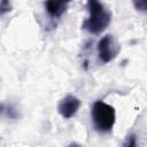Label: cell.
<instances>
[{"label":"cell","mask_w":147,"mask_h":147,"mask_svg":"<svg viewBox=\"0 0 147 147\" xmlns=\"http://www.w3.org/2000/svg\"><path fill=\"white\" fill-rule=\"evenodd\" d=\"M88 17L83 23V29L93 34H99L107 29L111 21V13L96 0L87 1Z\"/></svg>","instance_id":"6da1fadb"},{"label":"cell","mask_w":147,"mask_h":147,"mask_svg":"<svg viewBox=\"0 0 147 147\" xmlns=\"http://www.w3.org/2000/svg\"><path fill=\"white\" fill-rule=\"evenodd\" d=\"M92 121L94 129L99 132H110L116 122L115 108L102 100H98L93 103L92 110Z\"/></svg>","instance_id":"7a4b0ae2"},{"label":"cell","mask_w":147,"mask_h":147,"mask_svg":"<svg viewBox=\"0 0 147 147\" xmlns=\"http://www.w3.org/2000/svg\"><path fill=\"white\" fill-rule=\"evenodd\" d=\"M96 48H98L99 59L103 63H108L113 61L121 51L119 44L111 34H106L105 37H102L99 40Z\"/></svg>","instance_id":"3957f363"},{"label":"cell","mask_w":147,"mask_h":147,"mask_svg":"<svg viewBox=\"0 0 147 147\" xmlns=\"http://www.w3.org/2000/svg\"><path fill=\"white\" fill-rule=\"evenodd\" d=\"M80 105H82V102L77 96L68 94L63 99H61V101L59 102L57 111L63 118L69 119L77 114V111L80 108Z\"/></svg>","instance_id":"277c9868"},{"label":"cell","mask_w":147,"mask_h":147,"mask_svg":"<svg viewBox=\"0 0 147 147\" xmlns=\"http://www.w3.org/2000/svg\"><path fill=\"white\" fill-rule=\"evenodd\" d=\"M68 5V1H46L45 9L51 17H60L67 10Z\"/></svg>","instance_id":"5b68a950"},{"label":"cell","mask_w":147,"mask_h":147,"mask_svg":"<svg viewBox=\"0 0 147 147\" xmlns=\"http://www.w3.org/2000/svg\"><path fill=\"white\" fill-rule=\"evenodd\" d=\"M122 147H139L138 146V139L134 133H130L125 140L122 144Z\"/></svg>","instance_id":"8992f818"},{"label":"cell","mask_w":147,"mask_h":147,"mask_svg":"<svg viewBox=\"0 0 147 147\" xmlns=\"http://www.w3.org/2000/svg\"><path fill=\"white\" fill-rule=\"evenodd\" d=\"M133 6L137 10L140 11H147V0H134Z\"/></svg>","instance_id":"52a82bcc"},{"label":"cell","mask_w":147,"mask_h":147,"mask_svg":"<svg viewBox=\"0 0 147 147\" xmlns=\"http://www.w3.org/2000/svg\"><path fill=\"white\" fill-rule=\"evenodd\" d=\"M10 9H11V6H10V3H9L8 1L2 0V1L0 2V14H1V15H3V14L7 13V11H9Z\"/></svg>","instance_id":"ba28073f"},{"label":"cell","mask_w":147,"mask_h":147,"mask_svg":"<svg viewBox=\"0 0 147 147\" xmlns=\"http://www.w3.org/2000/svg\"><path fill=\"white\" fill-rule=\"evenodd\" d=\"M68 147H82V146H80L79 144H77V142H71Z\"/></svg>","instance_id":"9c48e42d"}]
</instances>
